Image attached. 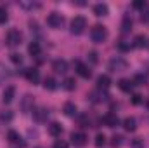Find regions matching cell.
I'll return each mask as SVG.
<instances>
[{"instance_id":"obj_1","label":"cell","mask_w":149,"mask_h":148,"mask_svg":"<svg viewBox=\"0 0 149 148\" xmlns=\"http://www.w3.org/2000/svg\"><path fill=\"white\" fill-rule=\"evenodd\" d=\"M90 37H92V40H94L95 44H102V42L108 38V30H106L102 25H95V26L92 28V32H90Z\"/></svg>"},{"instance_id":"obj_2","label":"cell","mask_w":149,"mask_h":148,"mask_svg":"<svg viewBox=\"0 0 149 148\" xmlns=\"http://www.w3.org/2000/svg\"><path fill=\"white\" fill-rule=\"evenodd\" d=\"M85 28H87V19L83 16H74L73 19H71V32H73L74 35L83 33Z\"/></svg>"},{"instance_id":"obj_3","label":"cell","mask_w":149,"mask_h":148,"mask_svg":"<svg viewBox=\"0 0 149 148\" xmlns=\"http://www.w3.org/2000/svg\"><path fill=\"white\" fill-rule=\"evenodd\" d=\"M21 40H23V35H21V32L19 30H9L7 32V37H5V42H7V45L9 47H16V45H19L21 44Z\"/></svg>"},{"instance_id":"obj_4","label":"cell","mask_w":149,"mask_h":148,"mask_svg":"<svg viewBox=\"0 0 149 148\" xmlns=\"http://www.w3.org/2000/svg\"><path fill=\"white\" fill-rule=\"evenodd\" d=\"M63 23H64V18H63L59 12H50V14L47 16V25H49L50 28H54V30L61 28Z\"/></svg>"},{"instance_id":"obj_5","label":"cell","mask_w":149,"mask_h":148,"mask_svg":"<svg viewBox=\"0 0 149 148\" xmlns=\"http://www.w3.org/2000/svg\"><path fill=\"white\" fill-rule=\"evenodd\" d=\"M127 66H128V63L123 58H120V56L113 58L109 61V70L111 72H123V70H127Z\"/></svg>"},{"instance_id":"obj_6","label":"cell","mask_w":149,"mask_h":148,"mask_svg":"<svg viewBox=\"0 0 149 148\" xmlns=\"http://www.w3.org/2000/svg\"><path fill=\"white\" fill-rule=\"evenodd\" d=\"M24 77H26L28 82L38 84V80H40V72H38L37 68H26V70H24Z\"/></svg>"},{"instance_id":"obj_7","label":"cell","mask_w":149,"mask_h":148,"mask_svg":"<svg viewBox=\"0 0 149 148\" xmlns=\"http://www.w3.org/2000/svg\"><path fill=\"white\" fill-rule=\"evenodd\" d=\"M74 68H76V73L80 75V77H83V78H90L92 72H90V68H88L87 65H83V63L76 61V63H74Z\"/></svg>"},{"instance_id":"obj_8","label":"cell","mask_w":149,"mask_h":148,"mask_svg":"<svg viewBox=\"0 0 149 148\" xmlns=\"http://www.w3.org/2000/svg\"><path fill=\"white\" fill-rule=\"evenodd\" d=\"M87 134L85 132H73L71 134V141H73V145H76V147H83L85 143H87Z\"/></svg>"},{"instance_id":"obj_9","label":"cell","mask_w":149,"mask_h":148,"mask_svg":"<svg viewBox=\"0 0 149 148\" xmlns=\"http://www.w3.org/2000/svg\"><path fill=\"white\" fill-rule=\"evenodd\" d=\"M102 122H104L108 127H116V125H120V118H118V115H114V113H106L104 118H102Z\"/></svg>"},{"instance_id":"obj_10","label":"cell","mask_w":149,"mask_h":148,"mask_svg":"<svg viewBox=\"0 0 149 148\" xmlns=\"http://www.w3.org/2000/svg\"><path fill=\"white\" fill-rule=\"evenodd\" d=\"M14 94H16V89L12 87V85H9V87H5V91L2 92V101L7 105V103H10L12 99H14Z\"/></svg>"},{"instance_id":"obj_11","label":"cell","mask_w":149,"mask_h":148,"mask_svg":"<svg viewBox=\"0 0 149 148\" xmlns=\"http://www.w3.org/2000/svg\"><path fill=\"white\" fill-rule=\"evenodd\" d=\"M52 68H54V72H57V73H66V72H68V63H66L64 59H56L54 65H52Z\"/></svg>"},{"instance_id":"obj_12","label":"cell","mask_w":149,"mask_h":148,"mask_svg":"<svg viewBox=\"0 0 149 148\" xmlns=\"http://www.w3.org/2000/svg\"><path fill=\"white\" fill-rule=\"evenodd\" d=\"M61 132H63V127H61V124H59V122H52V124H49V134H50V136L59 138V136H61Z\"/></svg>"},{"instance_id":"obj_13","label":"cell","mask_w":149,"mask_h":148,"mask_svg":"<svg viewBox=\"0 0 149 148\" xmlns=\"http://www.w3.org/2000/svg\"><path fill=\"white\" fill-rule=\"evenodd\" d=\"M33 111V118L37 120V122H43V120H47V115H49V111L45 110V108H35Z\"/></svg>"},{"instance_id":"obj_14","label":"cell","mask_w":149,"mask_h":148,"mask_svg":"<svg viewBox=\"0 0 149 148\" xmlns=\"http://www.w3.org/2000/svg\"><path fill=\"white\" fill-rule=\"evenodd\" d=\"M108 12H109V9H108V5L106 4H95L94 5V14L95 16H108Z\"/></svg>"},{"instance_id":"obj_15","label":"cell","mask_w":149,"mask_h":148,"mask_svg":"<svg viewBox=\"0 0 149 148\" xmlns=\"http://www.w3.org/2000/svg\"><path fill=\"white\" fill-rule=\"evenodd\" d=\"M118 87H120L123 92H130V91L134 89V82L128 80V78H121V80L118 82Z\"/></svg>"},{"instance_id":"obj_16","label":"cell","mask_w":149,"mask_h":148,"mask_svg":"<svg viewBox=\"0 0 149 148\" xmlns=\"http://www.w3.org/2000/svg\"><path fill=\"white\" fill-rule=\"evenodd\" d=\"M132 25H134V21H132V18L127 14V16H123V21H121V32L123 33H128L130 30H132Z\"/></svg>"},{"instance_id":"obj_17","label":"cell","mask_w":149,"mask_h":148,"mask_svg":"<svg viewBox=\"0 0 149 148\" xmlns=\"http://www.w3.org/2000/svg\"><path fill=\"white\" fill-rule=\"evenodd\" d=\"M111 85V78L108 77V75H101L99 78H97V87L99 89H108Z\"/></svg>"},{"instance_id":"obj_18","label":"cell","mask_w":149,"mask_h":148,"mask_svg":"<svg viewBox=\"0 0 149 148\" xmlns=\"http://www.w3.org/2000/svg\"><path fill=\"white\" fill-rule=\"evenodd\" d=\"M7 140H9L10 143H14V145H21V147L24 145V143L21 141V136H19L16 131H9V132H7Z\"/></svg>"},{"instance_id":"obj_19","label":"cell","mask_w":149,"mask_h":148,"mask_svg":"<svg viewBox=\"0 0 149 148\" xmlns=\"http://www.w3.org/2000/svg\"><path fill=\"white\" fill-rule=\"evenodd\" d=\"M123 127H125L127 131H135V129H137L135 118H134V117H127V118L123 120Z\"/></svg>"},{"instance_id":"obj_20","label":"cell","mask_w":149,"mask_h":148,"mask_svg":"<svg viewBox=\"0 0 149 148\" xmlns=\"http://www.w3.org/2000/svg\"><path fill=\"white\" fill-rule=\"evenodd\" d=\"M64 113H66L68 117H74V115L78 113V110H76V105H74V103H71V101H68V103L64 105Z\"/></svg>"},{"instance_id":"obj_21","label":"cell","mask_w":149,"mask_h":148,"mask_svg":"<svg viewBox=\"0 0 149 148\" xmlns=\"http://www.w3.org/2000/svg\"><path fill=\"white\" fill-rule=\"evenodd\" d=\"M43 87H45L47 91H54V89L57 87V82H56V78H54V77H47V78L43 80Z\"/></svg>"},{"instance_id":"obj_22","label":"cell","mask_w":149,"mask_h":148,"mask_svg":"<svg viewBox=\"0 0 149 148\" xmlns=\"http://www.w3.org/2000/svg\"><path fill=\"white\" fill-rule=\"evenodd\" d=\"M28 52H30L31 56H40V52H42L40 44H38V42H31V44L28 45Z\"/></svg>"},{"instance_id":"obj_23","label":"cell","mask_w":149,"mask_h":148,"mask_svg":"<svg viewBox=\"0 0 149 148\" xmlns=\"http://www.w3.org/2000/svg\"><path fill=\"white\" fill-rule=\"evenodd\" d=\"M134 45L139 47V49H142V47L148 45V38L144 37V35H137V37L134 38Z\"/></svg>"},{"instance_id":"obj_24","label":"cell","mask_w":149,"mask_h":148,"mask_svg":"<svg viewBox=\"0 0 149 148\" xmlns=\"http://www.w3.org/2000/svg\"><path fill=\"white\" fill-rule=\"evenodd\" d=\"M63 87L66 89V91H73L74 87H76V82H74V78H71V77H68L64 82H63Z\"/></svg>"},{"instance_id":"obj_25","label":"cell","mask_w":149,"mask_h":148,"mask_svg":"<svg viewBox=\"0 0 149 148\" xmlns=\"http://www.w3.org/2000/svg\"><path fill=\"white\" fill-rule=\"evenodd\" d=\"M12 117H14V115H12V111L10 110H5V111L0 113V120H2V122H10Z\"/></svg>"},{"instance_id":"obj_26","label":"cell","mask_w":149,"mask_h":148,"mask_svg":"<svg viewBox=\"0 0 149 148\" xmlns=\"http://www.w3.org/2000/svg\"><path fill=\"white\" fill-rule=\"evenodd\" d=\"M88 59H90L92 65H97V63H99V54H97L95 51H90V52H88Z\"/></svg>"},{"instance_id":"obj_27","label":"cell","mask_w":149,"mask_h":148,"mask_svg":"<svg viewBox=\"0 0 149 148\" xmlns=\"http://www.w3.org/2000/svg\"><path fill=\"white\" fill-rule=\"evenodd\" d=\"M104 143H106V136L99 132V134L95 136V147H104Z\"/></svg>"},{"instance_id":"obj_28","label":"cell","mask_w":149,"mask_h":148,"mask_svg":"<svg viewBox=\"0 0 149 148\" xmlns=\"http://www.w3.org/2000/svg\"><path fill=\"white\" fill-rule=\"evenodd\" d=\"M121 140H123L121 136H118V134H114V136H113V138H111V145H113V147H114V148L121 147V143H123Z\"/></svg>"},{"instance_id":"obj_29","label":"cell","mask_w":149,"mask_h":148,"mask_svg":"<svg viewBox=\"0 0 149 148\" xmlns=\"http://www.w3.org/2000/svg\"><path fill=\"white\" fill-rule=\"evenodd\" d=\"M7 19H9V16H7V11H5V7H0V25L7 23Z\"/></svg>"},{"instance_id":"obj_30","label":"cell","mask_w":149,"mask_h":148,"mask_svg":"<svg viewBox=\"0 0 149 148\" xmlns=\"http://www.w3.org/2000/svg\"><path fill=\"white\" fill-rule=\"evenodd\" d=\"M10 61H12V63H16V65H21V63H23V58H21V54L12 52V54H10Z\"/></svg>"},{"instance_id":"obj_31","label":"cell","mask_w":149,"mask_h":148,"mask_svg":"<svg viewBox=\"0 0 149 148\" xmlns=\"http://www.w3.org/2000/svg\"><path fill=\"white\" fill-rule=\"evenodd\" d=\"M132 7H134V9H144V7H146V2H144V0H135V2L132 4Z\"/></svg>"},{"instance_id":"obj_32","label":"cell","mask_w":149,"mask_h":148,"mask_svg":"<svg viewBox=\"0 0 149 148\" xmlns=\"http://www.w3.org/2000/svg\"><path fill=\"white\" fill-rule=\"evenodd\" d=\"M118 49H120L121 52H127V51H130V44H127V42H120V44H118Z\"/></svg>"},{"instance_id":"obj_33","label":"cell","mask_w":149,"mask_h":148,"mask_svg":"<svg viewBox=\"0 0 149 148\" xmlns=\"http://www.w3.org/2000/svg\"><path fill=\"white\" fill-rule=\"evenodd\" d=\"M31 101H33V98H31L30 94H26V96H24V101H23V110H28V105H30Z\"/></svg>"},{"instance_id":"obj_34","label":"cell","mask_w":149,"mask_h":148,"mask_svg":"<svg viewBox=\"0 0 149 148\" xmlns=\"http://www.w3.org/2000/svg\"><path fill=\"white\" fill-rule=\"evenodd\" d=\"M132 147L134 148H144V143H142L141 138H135V140H132Z\"/></svg>"},{"instance_id":"obj_35","label":"cell","mask_w":149,"mask_h":148,"mask_svg":"<svg viewBox=\"0 0 149 148\" xmlns=\"http://www.w3.org/2000/svg\"><path fill=\"white\" fill-rule=\"evenodd\" d=\"M52 148H68V143L66 141H63V140H57L56 143H54V147Z\"/></svg>"},{"instance_id":"obj_36","label":"cell","mask_w":149,"mask_h":148,"mask_svg":"<svg viewBox=\"0 0 149 148\" xmlns=\"http://www.w3.org/2000/svg\"><path fill=\"white\" fill-rule=\"evenodd\" d=\"M5 70H7V68H3V66L0 65V82H3V80H5V78L9 77V73H7Z\"/></svg>"},{"instance_id":"obj_37","label":"cell","mask_w":149,"mask_h":148,"mask_svg":"<svg viewBox=\"0 0 149 148\" xmlns=\"http://www.w3.org/2000/svg\"><path fill=\"white\" fill-rule=\"evenodd\" d=\"M141 101H142V96H141V94H134V96H132V103H134V105H139Z\"/></svg>"},{"instance_id":"obj_38","label":"cell","mask_w":149,"mask_h":148,"mask_svg":"<svg viewBox=\"0 0 149 148\" xmlns=\"http://www.w3.org/2000/svg\"><path fill=\"white\" fill-rule=\"evenodd\" d=\"M135 82H141V84H144V82H146V77H144V75H137V77H135Z\"/></svg>"},{"instance_id":"obj_39","label":"cell","mask_w":149,"mask_h":148,"mask_svg":"<svg viewBox=\"0 0 149 148\" xmlns=\"http://www.w3.org/2000/svg\"><path fill=\"white\" fill-rule=\"evenodd\" d=\"M37 148H42V147H37Z\"/></svg>"}]
</instances>
